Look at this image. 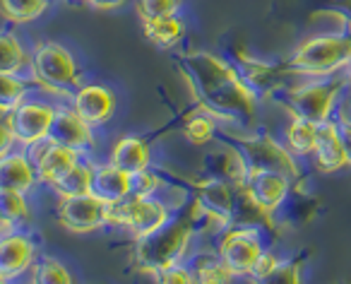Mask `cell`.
Here are the masks:
<instances>
[{
	"label": "cell",
	"instance_id": "obj_1",
	"mask_svg": "<svg viewBox=\"0 0 351 284\" xmlns=\"http://www.w3.org/2000/svg\"><path fill=\"white\" fill-rule=\"evenodd\" d=\"M178 70L195 99V106L212 113L221 126L253 130L260 94L245 82L236 63L212 51H191L178 58Z\"/></svg>",
	"mask_w": 351,
	"mask_h": 284
},
{
	"label": "cell",
	"instance_id": "obj_2",
	"mask_svg": "<svg viewBox=\"0 0 351 284\" xmlns=\"http://www.w3.org/2000/svg\"><path fill=\"white\" fill-rule=\"evenodd\" d=\"M132 260L142 274L156 279L161 272L178 263H186L193 255L195 246L200 244L195 226L186 215H173L161 229L152 231L140 239H132Z\"/></svg>",
	"mask_w": 351,
	"mask_h": 284
},
{
	"label": "cell",
	"instance_id": "obj_3",
	"mask_svg": "<svg viewBox=\"0 0 351 284\" xmlns=\"http://www.w3.org/2000/svg\"><path fill=\"white\" fill-rule=\"evenodd\" d=\"M291 78H339L351 65V32H313L287 58Z\"/></svg>",
	"mask_w": 351,
	"mask_h": 284
},
{
	"label": "cell",
	"instance_id": "obj_4",
	"mask_svg": "<svg viewBox=\"0 0 351 284\" xmlns=\"http://www.w3.org/2000/svg\"><path fill=\"white\" fill-rule=\"evenodd\" d=\"M29 78L36 92L56 102H70L75 89L84 82V73L75 54L58 41H36L32 46Z\"/></svg>",
	"mask_w": 351,
	"mask_h": 284
},
{
	"label": "cell",
	"instance_id": "obj_5",
	"mask_svg": "<svg viewBox=\"0 0 351 284\" xmlns=\"http://www.w3.org/2000/svg\"><path fill=\"white\" fill-rule=\"evenodd\" d=\"M344 92V75H339V78H296V82L287 84L279 92L282 94L279 102L287 108L289 116L325 123L335 118Z\"/></svg>",
	"mask_w": 351,
	"mask_h": 284
},
{
	"label": "cell",
	"instance_id": "obj_6",
	"mask_svg": "<svg viewBox=\"0 0 351 284\" xmlns=\"http://www.w3.org/2000/svg\"><path fill=\"white\" fill-rule=\"evenodd\" d=\"M219 253L221 263L226 265L234 279H253L260 255L272 246L265 239V229L255 224L231 222L212 244Z\"/></svg>",
	"mask_w": 351,
	"mask_h": 284
},
{
	"label": "cell",
	"instance_id": "obj_7",
	"mask_svg": "<svg viewBox=\"0 0 351 284\" xmlns=\"http://www.w3.org/2000/svg\"><path fill=\"white\" fill-rule=\"evenodd\" d=\"M231 140H236V145L243 150L250 169H269V171L287 174L293 181V193L301 191L303 162L289 152L282 137H277L274 132L253 128V130H241V135L231 137Z\"/></svg>",
	"mask_w": 351,
	"mask_h": 284
},
{
	"label": "cell",
	"instance_id": "obj_8",
	"mask_svg": "<svg viewBox=\"0 0 351 284\" xmlns=\"http://www.w3.org/2000/svg\"><path fill=\"white\" fill-rule=\"evenodd\" d=\"M173 215L178 212L161 198L130 196L125 200L108 205V226L125 229L132 239H140V236L161 229Z\"/></svg>",
	"mask_w": 351,
	"mask_h": 284
},
{
	"label": "cell",
	"instance_id": "obj_9",
	"mask_svg": "<svg viewBox=\"0 0 351 284\" xmlns=\"http://www.w3.org/2000/svg\"><path fill=\"white\" fill-rule=\"evenodd\" d=\"M58 111V102L41 92H32L20 106H15L10 113H5L12 126V132L17 137V147H32L36 142L51 137Z\"/></svg>",
	"mask_w": 351,
	"mask_h": 284
},
{
	"label": "cell",
	"instance_id": "obj_10",
	"mask_svg": "<svg viewBox=\"0 0 351 284\" xmlns=\"http://www.w3.org/2000/svg\"><path fill=\"white\" fill-rule=\"evenodd\" d=\"M56 222L70 234H97L108 226V205L92 193L56 200Z\"/></svg>",
	"mask_w": 351,
	"mask_h": 284
},
{
	"label": "cell",
	"instance_id": "obj_11",
	"mask_svg": "<svg viewBox=\"0 0 351 284\" xmlns=\"http://www.w3.org/2000/svg\"><path fill=\"white\" fill-rule=\"evenodd\" d=\"M241 191L245 193V198H248L258 210L274 217L277 212L284 210V205H287L289 198H291L293 181L287 174L269 171V169H250L248 178H245Z\"/></svg>",
	"mask_w": 351,
	"mask_h": 284
},
{
	"label": "cell",
	"instance_id": "obj_12",
	"mask_svg": "<svg viewBox=\"0 0 351 284\" xmlns=\"http://www.w3.org/2000/svg\"><path fill=\"white\" fill-rule=\"evenodd\" d=\"M200 176L219 178L236 188H243L245 178L250 174V164L245 159L243 150L236 145V140H215L202 154Z\"/></svg>",
	"mask_w": 351,
	"mask_h": 284
},
{
	"label": "cell",
	"instance_id": "obj_13",
	"mask_svg": "<svg viewBox=\"0 0 351 284\" xmlns=\"http://www.w3.org/2000/svg\"><path fill=\"white\" fill-rule=\"evenodd\" d=\"M39 258V244L29 229H17L0 236V282H17L27 277Z\"/></svg>",
	"mask_w": 351,
	"mask_h": 284
},
{
	"label": "cell",
	"instance_id": "obj_14",
	"mask_svg": "<svg viewBox=\"0 0 351 284\" xmlns=\"http://www.w3.org/2000/svg\"><path fill=\"white\" fill-rule=\"evenodd\" d=\"M51 140L60 142L65 147H73L75 152L84 154V157H92L99 147L97 128L84 121L70 102H58Z\"/></svg>",
	"mask_w": 351,
	"mask_h": 284
},
{
	"label": "cell",
	"instance_id": "obj_15",
	"mask_svg": "<svg viewBox=\"0 0 351 284\" xmlns=\"http://www.w3.org/2000/svg\"><path fill=\"white\" fill-rule=\"evenodd\" d=\"M70 104L75 106V111L84 118L87 123H92L94 128H104L116 118L118 111V94L113 87L104 82H82L75 94L70 97Z\"/></svg>",
	"mask_w": 351,
	"mask_h": 284
},
{
	"label": "cell",
	"instance_id": "obj_16",
	"mask_svg": "<svg viewBox=\"0 0 351 284\" xmlns=\"http://www.w3.org/2000/svg\"><path fill=\"white\" fill-rule=\"evenodd\" d=\"M308 164L317 174H339L344 169H351L349 154H346L344 142H341L339 135V121L337 118L320 123V137H317L315 152L308 159Z\"/></svg>",
	"mask_w": 351,
	"mask_h": 284
},
{
	"label": "cell",
	"instance_id": "obj_17",
	"mask_svg": "<svg viewBox=\"0 0 351 284\" xmlns=\"http://www.w3.org/2000/svg\"><path fill=\"white\" fill-rule=\"evenodd\" d=\"M92 196H97L101 202L113 205L132 196V174L123 171L113 162L92 157Z\"/></svg>",
	"mask_w": 351,
	"mask_h": 284
},
{
	"label": "cell",
	"instance_id": "obj_18",
	"mask_svg": "<svg viewBox=\"0 0 351 284\" xmlns=\"http://www.w3.org/2000/svg\"><path fill=\"white\" fill-rule=\"evenodd\" d=\"M0 188H15L22 193H34L36 188H41L36 162L25 147L0 157Z\"/></svg>",
	"mask_w": 351,
	"mask_h": 284
},
{
	"label": "cell",
	"instance_id": "obj_19",
	"mask_svg": "<svg viewBox=\"0 0 351 284\" xmlns=\"http://www.w3.org/2000/svg\"><path fill=\"white\" fill-rule=\"evenodd\" d=\"M108 162L128 174H140L152 167V145L142 135H123L108 150Z\"/></svg>",
	"mask_w": 351,
	"mask_h": 284
},
{
	"label": "cell",
	"instance_id": "obj_20",
	"mask_svg": "<svg viewBox=\"0 0 351 284\" xmlns=\"http://www.w3.org/2000/svg\"><path fill=\"white\" fill-rule=\"evenodd\" d=\"M279 137H282V142L293 157H298L301 162H308L313 157V152H315L317 137H320V123L308 121V118L301 116H289Z\"/></svg>",
	"mask_w": 351,
	"mask_h": 284
},
{
	"label": "cell",
	"instance_id": "obj_21",
	"mask_svg": "<svg viewBox=\"0 0 351 284\" xmlns=\"http://www.w3.org/2000/svg\"><path fill=\"white\" fill-rule=\"evenodd\" d=\"M84 154L75 152L73 147H65L60 142L51 140V145L44 150L39 159H36V171H39V183L41 188H51L60 176L70 171L75 164L82 159Z\"/></svg>",
	"mask_w": 351,
	"mask_h": 284
},
{
	"label": "cell",
	"instance_id": "obj_22",
	"mask_svg": "<svg viewBox=\"0 0 351 284\" xmlns=\"http://www.w3.org/2000/svg\"><path fill=\"white\" fill-rule=\"evenodd\" d=\"M193 196H195L202 205L210 207V210L234 220L236 202H239V188L236 186H231V183H226V181H219V178L200 176V183H195V188H193Z\"/></svg>",
	"mask_w": 351,
	"mask_h": 284
},
{
	"label": "cell",
	"instance_id": "obj_23",
	"mask_svg": "<svg viewBox=\"0 0 351 284\" xmlns=\"http://www.w3.org/2000/svg\"><path fill=\"white\" fill-rule=\"evenodd\" d=\"M32 46L20 39V34L5 29L0 36V73L5 75H29Z\"/></svg>",
	"mask_w": 351,
	"mask_h": 284
},
{
	"label": "cell",
	"instance_id": "obj_24",
	"mask_svg": "<svg viewBox=\"0 0 351 284\" xmlns=\"http://www.w3.org/2000/svg\"><path fill=\"white\" fill-rule=\"evenodd\" d=\"M142 34L149 44H154L161 51H171L186 39V22L181 15L159 17V20L142 22Z\"/></svg>",
	"mask_w": 351,
	"mask_h": 284
},
{
	"label": "cell",
	"instance_id": "obj_25",
	"mask_svg": "<svg viewBox=\"0 0 351 284\" xmlns=\"http://www.w3.org/2000/svg\"><path fill=\"white\" fill-rule=\"evenodd\" d=\"M58 198H73L92 193V157H82L65 176H60L51 188H46Z\"/></svg>",
	"mask_w": 351,
	"mask_h": 284
},
{
	"label": "cell",
	"instance_id": "obj_26",
	"mask_svg": "<svg viewBox=\"0 0 351 284\" xmlns=\"http://www.w3.org/2000/svg\"><path fill=\"white\" fill-rule=\"evenodd\" d=\"M219 128H221V123L217 121L212 113L202 111V108L197 106L191 116H186L181 132H183V137L191 142L193 147H210L212 142L217 140Z\"/></svg>",
	"mask_w": 351,
	"mask_h": 284
},
{
	"label": "cell",
	"instance_id": "obj_27",
	"mask_svg": "<svg viewBox=\"0 0 351 284\" xmlns=\"http://www.w3.org/2000/svg\"><path fill=\"white\" fill-rule=\"evenodd\" d=\"M0 217H8L20 229H27L34 220L32 193H22L15 191V188H0Z\"/></svg>",
	"mask_w": 351,
	"mask_h": 284
},
{
	"label": "cell",
	"instance_id": "obj_28",
	"mask_svg": "<svg viewBox=\"0 0 351 284\" xmlns=\"http://www.w3.org/2000/svg\"><path fill=\"white\" fill-rule=\"evenodd\" d=\"M3 17L10 25H32L49 12L51 0H0Z\"/></svg>",
	"mask_w": 351,
	"mask_h": 284
},
{
	"label": "cell",
	"instance_id": "obj_29",
	"mask_svg": "<svg viewBox=\"0 0 351 284\" xmlns=\"http://www.w3.org/2000/svg\"><path fill=\"white\" fill-rule=\"evenodd\" d=\"M32 92H36L29 75H0V111L10 113Z\"/></svg>",
	"mask_w": 351,
	"mask_h": 284
},
{
	"label": "cell",
	"instance_id": "obj_30",
	"mask_svg": "<svg viewBox=\"0 0 351 284\" xmlns=\"http://www.w3.org/2000/svg\"><path fill=\"white\" fill-rule=\"evenodd\" d=\"M27 282L32 284H65L73 282V274H70L68 265L63 260L53 258V255H39L32 265L29 274H27Z\"/></svg>",
	"mask_w": 351,
	"mask_h": 284
},
{
	"label": "cell",
	"instance_id": "obj_31",
	"mask_svg": "<svg viewBox=\"0 0 351 284\" xmlns=\"http://www.w3.org/2000/svg\"><path fill=\"white\" fill-rule=\"evenodd\" d=\"M135 10L140 15V22H149L159 17L181 15L183 0H135Z\"/></svg>",
	"mask_w": 351,
	"mask_h": 284
},
{
	"label": "cell",
	"instance_id": "obj_32",
	"mask_svg": "<svg viewBox=\"0 0 351 284\" xmlns=\"http://www.w3.org/2000/svg\"><path fill=\"white\" fill-rule=\"evenodd\" d=\"M166 186V178L154 169H145L140 174H132V196L142 198H159Z\"/></svg>",
	"mask_w": 351,
	"mask_h": 284
},
{
	"label": "cell",
	"instance_id": "obj_33",
	"mask_svg": "<svg viewBox=\"0 0 351 284\" xmlns=\"http://www.w3.org/2000/svg\"><path fill=\"white\" fill-rule=\"evenodd\" d=\"M282 255L277 253V248L274 246H267V250H265L263 255H260L258 260V268H255L253 272V282H265V279H274V274H277V270L282 268Z\"/></svg>",
	"mask_w": 351,
	"mask_h": 284
},
{
	"label": "cell",
	"instance_id": "obj_34",
	"mask_svg": "<svg viewBox=\"0 0 351 284\" xmlns=\"http://www.w3.org/2000/svg\"><path fill=\"white\" fill-rule=\"evenodd\" d=\"M156 282H173V284H178V282H195V272H193V268H191V263H178V265H173V268H169L166 272H161L159 277H156Z\"/></svg>",
	"mask_w": 351,
	"mask_h": 284
},
{
	"label": "cell",
	"instance_id": "obj_35",
	"mask_svg": "<svg viewBox=\"0 0 351 284\" xmlns=\"http://www.w3.org/2000/svg\"><path fill=\"white\" fill-rule=\"evenodd\" d=\"M80 3L94 8V10H118V8L128 5L130 0H80Z\"/></svg>",
	"mask_w": 351,
	"mask_h": 284
},
{
	"label": "cell",
	"instance_id": "obj_36",
	"mask_svg": "<svg viewBox=\"0 0 351 284\" xmlns=\"http://www.w3.org/2000/svg\"><path fill=\"white\" fill-rule=\"evenodd\" d=\"M339 135H341V142H344V150H346V154H349V162H351V118L339 121Z\"/></svg>",
	"mask_w": 351,
	"mask_h": 284
},
{
	"label": "cell",
	"instance_id": "obj_37",
	"mask_svg": "<svg viewBox=\"0 0 351 284\" xmlns=\"http://www.w3.org/2000/svg\"><path fill=\"white\" fill-rule=\"evenodd\" d=\"M339 10L346 15V32H351V0H341Z\"/></svg>",
	"mask_w": 351,
	"mask_h": 284
},
{
	"label": "cell",
	"instance_id": "obj_38",
	"mask_svg": "<svg viewBox=\"0 0 351 284\" xmlns=\"http://www.w3.org/2000/svg\"><path fill=\"white\" fill-rule=\"evenodd\" d=\"M344 84H346V94L351 97V65L346 68V73H344Z\"/></svg>",
	"mask_w": 351,
	"mask_h": 284
}]
</instances>
